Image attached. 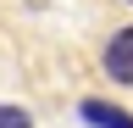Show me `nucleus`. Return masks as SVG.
<instances>
[{
	"instance_id": "obj_2",
	"label": "nucleus",
	"mask_w": 133,
	"mask_h": 128,
	"mask_svg": "<svg viewBox=\"0 0 133 128\" xmlns=\"http://www.w3.org/2000/svg\"><path fill=\"white\" fill-rule=\"evenodd\" d=\"M83 117L100 123V128H133L128 111H122V106H105V100H83Z\"/></svg>"
},
{
	"instance_id": "obj_3",
	"label": "nucleus",
	"mask_w": 133,
	"mask_h": 128,
	"mask_svg": "<svg viewBox=\"0 0 133 128\" xmlns=\"http://www.w3.org/2000/svg\"><path fill=\"white\" fill-rule=\"evenodd\" d=\"M28 123V111H17V106H0V128H22Z\"/></svg>"
},
{
	"instance_id": "obj_1",
	"label": "nucleus",
	"mask_w": 133,
	"mask_h": 128,
	"mask_svg": "<svg viewBox=\"0 0 133 128\" xmlns=\"http://www.w3.org/2000/svg\"><path fill=\"white\" fill-rule=\"evenodd\" d=\"M105 72L116 84H133V28H122V34L105 45Z\"/></svg>"
}]
</instances>
